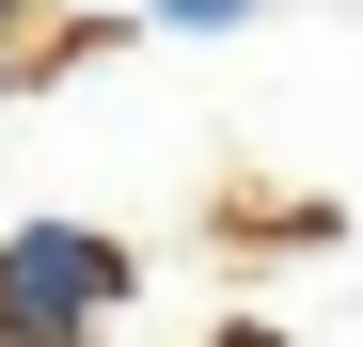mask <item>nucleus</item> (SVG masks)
<instances>
[{
	"mask_svg": "<svg viewBox=\"0 0 363 347\" xmlns=\"http://www.w3.org/2000/svg\"><path fill=\"white\" fill-rule=\"evenodd\" d=\"M206 347H284V331H269V316H237V331H206Z\"/></svg>",
	"mask_w": 363,
	"mask_h": 347,
	"instance_id": "3",
	"label": "nucleus"
},
{
	"mask_svg": "<svg viewBox=\"0 0 363 347\" xmlns=\"http://www.w3.org/2000/svg\"><path fill=\"white\" fill-rule=\"evenodd\" d=\"M127 284H143L127 237H95V221H16V237H0V347H79V331L127 316Z\"/></svg>",
	"mask_w": 363,
	"mask_h": 347,
	"instance_id": "1",
	"label": "nucleus"
},
{
	"mask_svg": "<svg viewBox=\"0 0 363 347\" xmlns=\"http://www.w3.org/2000/svg\"><path fill=\"white\" fill-rule=\"evenodd\" d=\"M0 79H16V0H0Z\"/></svg>",
	"mask_w": 363,
	"mask_h": 347,
	"instance_id": "4",
	"label": "nucleus"
},
{
	"mask_svg": "<svg viewBox=\"0 0 363 347\" xmlns=\"http://www.w3.org/2000/svg\"><path fill=\"white\" fill-rule=\"evenodd\" d=\"M143 16H158V32H237L253 0H143Z\"/></svg>",
	"mask_w": 363,
	"mask_h": 347,
	"instance_id": "2",
	"label": "nucleus"
}]
</instances>
